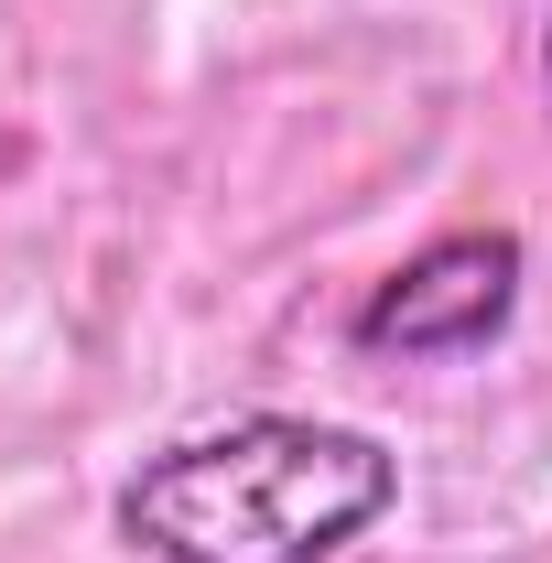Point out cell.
<instances>
[{
	"label": "cell",
	"instance_id": "1",
	"mask_svg": "<svg viewBox=\"0 0 552 563\" xmlns=\"http://www.w3.org/2000/svg\"><path fill=\"white\" fill-rule=\"evenodd\" d=\"M401 498V455L357 422L239 412L141 455L120 488V542L152 563H325Z\"/></svg>",
	"mask_w": 552,
	"mask_h": 563
},
{
	"label": "cell",
	"instance_id": "2",
	"mask_svg": "<svg viewBox=\"0 0 552 563\" xmlns=\"http://www.w3.org/2000/svg\"><path fill=\"white\" fill-rule=\"evenodd\" d=\"M509 314H520V239L466 228V239H433L422 261H401L357 303L346 336L368 357H477L487 336H509Z\"/></svg>",
	"mask_w": 552,
	"mask_h": 563
},
{
	"label": "cell",
	"instance_id": "3",
	"mask_svg": "<svg viewBox=\"0 0 552 563\" xmlns=\"http://www.w3.org/2000/svg\"><path fill=\"white\" fill-rule=\"evenodd\" d=\"M542 76H552V22H542Z\"/></svg>",
	"mask_w": 552,
	"mask_h": 563
}]
</instances>
